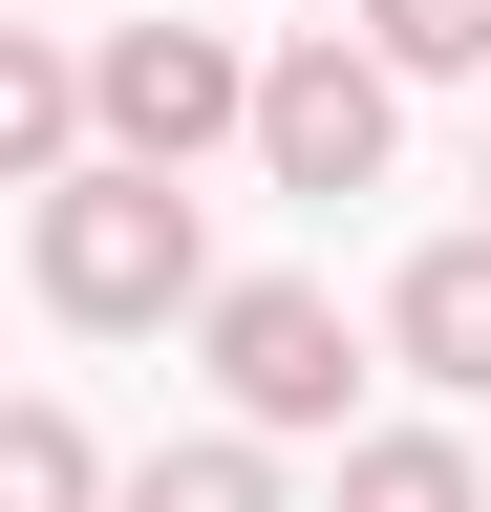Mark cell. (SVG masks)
<instances>
[{"label":"cell","instance_id":"6da1fadb","mask_svg":"<svg viewBox=\"0 0 491 512\" xmlns=\"http://www.w3.org/2000/svg\"><path fill=\"white\" fill-rule=\"evenodd\" d=\"M22 278H43V320H86V342H129V320H214V299H235L171 171H86V192H43V214H22Z\"/></svg>","mask_w":491,"mask_h":512},{"label":"cell","instance_id":"7a4b0ae2","mask_svg":"<svg viewBox=\"0 0 491 512\" xmlns=\"http://www.w3.org/2000/svg\"><path fill=\"white\" fill-rule=\"evenodd\" d=\"M86 86H107V171H171V192H193V150H257V64H235L214 22H107Z\"/></svg>","mask_w":491,"mask_h":512},{"label":"cell","instance_id":"3957f363","mask_svg":"<svg viewBox=\"0 0 491 512\" xmlns=\"http://www.w3.org/2000/svg\"><path fill=\"white\" fill-rule=\"evenodd\" d=\"M385 128H406V86H385V43H278L257 64V171L278 192H321V214H342V192H385Z\"/></svg>","mask_w":491,"mask_h":512},{"label":"cell","instance_id":"277c9868","mask_svg":"<svg viewBox=\"0 0 491 512\" xmlns=\"http://www.w3.org/2000/svg\"><path fill=\"white\" fill-rule=\"evenodd\" d=\"M193 342H214V384H235V427H257V448L342 427V384H363V342H342V299H321V278H235Z\"/></svg>","mask_w":491,"mask_h":512},{"label":"cell","instance_id":"5b68a950","mask_svg":"<svg viewBox=\"0 0 491 512\" xmlns=\"http://www.w3.org/2000/svg\"><path fill=\"white\" fill-rule=\"evenodd\" d=\"M385 342L427 363V384H491V235H427L406 278H385Z\"/></svg>","mask_w":491,"mask_h":512},{"label":"cell","instance_id":"8992f818","mask_svg":"<svg viewBox=\"0 0 491 512\" xmlns=\"http://www.w3.org/2000/svg\"><path fill=\"white\" fill-rule=\"evenodd\" d=\"M321 512H491V491H470V448H449V427H363Z\"/></svg>","mask_w":491,"mask_h":512},{"label":"cell","instance_id":"52a82bcc","mask_svg":"<svg viewBox=\"0 0 491 512\" xmlns=\"http://www.w3.org/2000/svg\"><path fill=\"white\" fill-rule=\"evenodd\" d=\"M129 512H278V448H257V427H193V448L129 470Z\"/></svg>","mask_w":491,"mask_h":512},{"label":"cell","instance_id":"ba28073f","mask_svg":"<svg viewBox=\"0 0 491 512\" xmlns=\"http://www.w3.org/2000/svg\"><path fill=\"white\" fill-rule=\"evenodd\" d=\"M385 86H491V0H363Z\"/></svg>","mask_w":491,"mask_h":512},{"label":"cell","instance_id":"9c48e42d","mask_svg":"<svg viewBox=\"0 0 491 512\" xmlns=\"http://www.w3.org/2000/svg\"><path fill=\"white\" fill-rule=\"evenodd\" d=\"M0 512H107V470H86V427H65V406L0 427Z\"/></svg>","mask_w":491,"mask_h":512}]
</instances>
